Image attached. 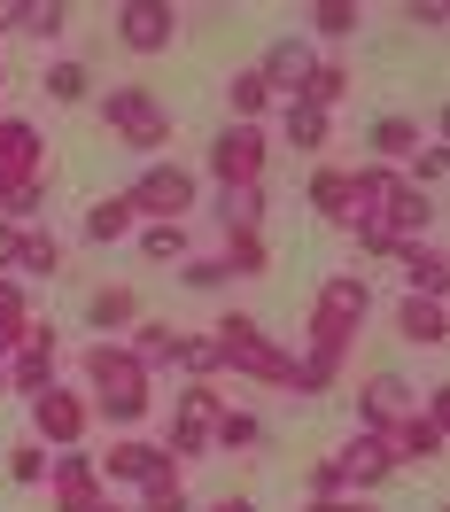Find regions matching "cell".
<instances>
[{"label":"cell","instance_id":"obj_1","mask_svg":"<svg viewBox=\"0 0 450 512\" xmlns=\"http://www.w3.org/2000/svg\"><path fill=\"white\" fill-rule=\"evenodd\" d=\"M78 373H86L94 419H109V427H140V419L156 412V373H148L125 342H94V350L78 357Z\"/></svg>","mask_w":450,"mask_h":512},{"label":"cell","instance_id":"obj_2","mask_svg":"<svg viewBox=\"0 0 450 512\" xmlns=\"http://www.w3.org/2000/svg\"><path fill=\"white\" fill-rule=\"evenodd\" d=\"M210 350H218V365H233L241 381H264V388H295V357L264 334L249 311H225L218 326H210Z\"/></svg>","mask_w":450,"mask_h":512},{"label":"cell","instance_id":"obj_3","mask_svg":"<svg viewBox=\"0 0 450 512\" xmlns=\"http://www.w3.org/2000/svg\"><path fill=\"white\" fill-rule=\"evenodd\" d=\"M365 311H373V280L365 272H326L319 303H311V350L350 365V342H357V326H365Z\"/></svg>","mask_w":450,"mask_h":512},{"label":"cell","instance_id":"obj_4","mask_svg":"<svg viewBox=\"0 0 450 512\" xmlns=\"http://www.w3.org/2000/svg\"><path fill=\"white\" fill-rule=\"evenodd\" d=\"M101 125L117 132L132 156H148V163L171 148V109H163L148 86H109V94H101Z\"/></svg>","mask_w":450,"mask_h":512},{"label":"cell","instance_id":"obj_5","mask_svg":"<svg viewBox=\"0 0 450 512\" xmlns=\"http://www.w3.org/2000/svg\"><path fill=\"white\" fill-rule=\"evenodd\" d=\"M218 419H225V388L218 381H187L171 396V458H210L218 450Z\"/></svg>","mask_w":450,"mask_h":512},{"label":"cell","instance_id":"obj_6","mask_svg":"<svg viewBox=\"0 0 450 512\" xmlns=\"http://www.w3.org/2000/svg\"><path fill=\"white\" fill-rule=\"evenodd\" d=\"M125 202H132V218H148V225H187V210L202 202V179L179 171V163H148L125 187Z\"/></svg>","mask_w":450,"mask_h":512},{"label":"cell","instance_id":"obj_7","mask_svg":"<svg viewBox=\"0 0 450 512\" xmlns=\"http://www.w3.org/2000/svg\"><path fill=\"white\" fill-rule=\"evenodd\" d=\"M86 435H94V404H86V388L55 381V388H39V396H32V443L86 450Z\"/></svg>","mask_w":450,"mask_h":512},{"label":"cell","instance_id":"obj_8","mask_svg":"<svg viewBox=\"0 0 450 512\" xmlns=\"http://www.w3.org/2000/svg\"><path fill=\"white\" fill-rule=\"evenodd\" d=\"M101 481H132V489H179V458L163 443H140V435H125V443H109V458H94Z\"/></svg>","mask_w":450,"mask_h":512},{"label":"cell","instance_id":"obj_9","mask_svg":"<svg viewBox=\"0 0 450 512\" xmlns=\"http://www.w3.org/2000/svg\"><path fill=\"white\" fill-rule=\"evenodd\" d=\"M264 163H272V148H264L257 125H225L210 140V179L218 187H264Z\"/></svg>","mask_w":450,"mask_h":512},{"label":"cell","instance_id":"obj_10","mask_svg":"<svg viewBox=\"0 0 450 512\" xmlns=\"http://www.w3.org/2000/svg\"><path fill=\"white\" fill-rule=\"evenodd\" d=\"M47 505L55 512H101L109 505V481L86 450H63V458H47Z\"/></svg>","mask_w":450,"mask_h":512},{"label":"cell","instance_id":"obj_11","mask_svg":"<svg viewBox=\"0 0 450 512\" xmlns=\"http://www.w3.org/2000/svg\"><path fill=\"white\" fill-rule=\"evenodd\" d=\"M117 39H125L132 55H171L179 8H171V0H125V8H117Z\"/></svg>","mask_w":450,"mask_h":512},{"label":"cell","instance_id":"obj_12","mask_svg":"<svg viewBox=\"0 0 450 512\" xmlns=\"http://www.w3.org/2000/svg\"><path fill=\"white\" fill-rule=\"evenodd\" d=\"M381 450L396 458V474H404V466H419V474H427V466L443 458V419H427V412L412 404L404 419H388V427H381Z\"/></svg>","mask_w":450,"mask_h":512},{"label":"cell","instance_id":"obj_13","mask_svg":"<svg viewBox=\"0 0 450 512\" xmlns=\"http://www.w3.org/2000/svg\"><path fill=\"white\" fill-rule=\"evenodd\" d=\"M55 365H63V357H55V326H39L32 342H24V350H16V357H8V365H0V388L32 404L39 388H55Z\"/></svg>","mask_w":450,"mask_h":512},{"label":"cell","instance_id":"obj_14","mask_svg":"<svg viewBox=\"0 0 450 512\" xmlns=\"http://www.w3.org/2000/svg\"><path fill=\"white\" fill-rule=\"evenodd\" d=\"M0 179H55L47 140H39L32 117H0Z\"/></svg>","mask_w":450,"mask_h":512},{"label":"cell","instance_id":"obj_15","mask_svg":"<svg viewBox=\"0 0 450 512\" xmlns=\"http://www.w3.org/2000/svg\"><path fill=\"white\" fill-rule=\"evenodd\" d=\"M334 466H342V481H350V497H365V489L396 481V458L381 450V435H350V443L334 450Z\"/></svg>","mask_w":450,"mask_h":512},{"label":"cell","instance_id":"obj_16","mask_svg":"<svg viewBox=\"0 0 450 512\" xmlns=\"http://www.w3.org/2000/svg\"><path fill=\"white\" fill-rule=\"evenodd\" d=\"M419 404V388L404 381V373H373V381H365V396H357V412H365V435H381L388 419H404Z\"/></svg>","mask_w":450,"mask_h":512},{"label":"cell","instance_id":"obj_17","mask_svg":"<svg viewBox=\"0 0 450 512\" xmlns=\"http://www.w3.org/2000/svg\"><path fill=\"white\" fill-rule=\"evenodd\" d=\"M396 272H404V295H443L450 288L443 241H404V249H396Z\"/></svg>","mask_w":450,"mask_h":512},{"label":"cell","instance_id":"obj_18","mask_svg":"<svg viewBox=\"0 0 450 512\" xmlns=\"http://www.w3.org/2000/svg\"><path fill=\"white\" fill-rule=\"evenodd\" d=\"M396 334H404L412 350H443V334H450L443 295H404V303H396Z\"/></svg>","mask_w":450,"mask_h":512},{"label":"cell","instance_id":"obj_19","mask_svg":"<svg viewBox=\"0 0 450 512\" xmlns=\"http://www.w3.org/2000/svg\"><path fill=\"white\" fill-rule=\"evenodd\" d=\"M311 63H319V55H311L303 39H272V47H264V63H257V78L272 86V94H295V86L311 78Z\"/></svg>","mask_w":450,"mask_h":512},{"label":"cell","instance_id":"obj_20","mask_svg":"<svg viewBox=\"0 0 450 512\" xmlns=\"http://www.w3.org/2000/svg\"><path fill=\"white\" fill-rule=\"evenodd\" d=\"M365 148H373V163L404 171L412 148H419V125H412V117H373V125H365Z\"/></svg>","mask_w":450,"mask_h":512},{"label":"cell","instance_id":"obj_21","mask_svg":"<svg viewBox=\"0 0 450 512\" xmlns=\"http://www.w3.org/2000/svg\"><path fill=\"white\" fill-rule=\"evenodd\" d=\"M311 210H319L326 225H350V171L319 163V171H311Z\"/></svg>","mask_w":450,"mask_h":512},{"label":"cell","instance_id":"obj_22","mask_svg":"<svg viewBox=\"0 0 450 512\" xmlns=\"http://www.w3.org/2000/svg\"><path fill=\"white\" fill-rule=\"evenodd\" d=\"M86 319H94L101 334H125V326L140 319V295H132V288H94V295H86Z\"/></svg>","mask_w":450,"mask_h":512},{"label":"cell","instance_id":"obj_23","mask_svg":"<svg viewBox=\"0 0 450 512\" xmlns=\"http://www.w3.org/2000/svg\"><path fill=\"white\" fill-rule=\"evenodd\" d=\"M225 101H233V125H257L264 109H272V86H264V78H257V63H249V70H233V78H225Z\"/></svg>","mask_w":450,"mask_h":512},{"label":"cell","instance_id":"obj_24","mask_svg":"<svg viewBox=\"0 0 450 512\" xmlns=\"http://www.w3.org/2000/svg\"><path fill=\"white\" fill-rule=\"evenodd\" d=\"M39 86H47V101H55V109H78V101L94 94V70L63 55V63H47V78H39Z\"/></svg>","mask_w":450,"mask_h":512},{"label":"cell","instance_id":"obj_25","mask_svg":"<svg viewBox=\"0 0 450 512\" xmlns=\"http://www.w3.org/2000/svg\"><path fill=\"white\" fill-rule=\"evenodd\" d=\"M125 350L140 357L148 373H156V365H171V350H179V334H171V319H132V342H125Z\"/></svg>","mask_w":450,"mask_h":512},{"label":"cell","instance_id":"obj_26","mask_svg":"<svg viewBox=\"0 0 450 512\" xmlns=\"http://www.w3.org/2000/svg\"><path fill=\"white\" fill-rule=\"evenodd\" d=\"M350 86H357V78H350L342 63H311V78H303V86H295L288 101H311V109H334V101L350 94Z\"/></svg>","mask_w":450,"mask_h":512},{"label":"cell","instance_id":"obj_27","mask_svg":"<svg viewBox=\"0 0 450 512\" xmlns=\"http://www.w3.org/2000/svg\"><path fill=\"white\" fill-rule=\"evenodd\" d=\"M218 225L225 233H257L264 225V187H225L218 194Z\"/></svg>","mask_w":450,"mask_h":512},{"label":"cell","instance_id":"obj_28","mask_svg":"<svg viewBox=\"0 0 450 512\" xmlns=\"http://www.w3.org/2000/svg\"><path fill=\"white\" fill-rule=\"evenodd\" d=\"M132 225H140V218H132V202H125V194H101L94 210H86V241H125Z\"/></svg>","mask_w":450,"mask_h":512},{"label":"cell","instance_id":"obj_29","mask_svg":"<svg viewBox=\"0 0 450 512\" xmlns=\"http://www.w3.org/2000/svg\"><path fill=\"white\" fill-rule=\"evenodd\" d=\"M280 132H288V148H303V156H311V148H326V109L288 101V109H280Z\"/></svg>","mask_w":450,"mask_h":512},{"label":"cell","instance_id":"obj_30","mask_svg":"<svg viewBox=\"0 0 450 512\" xmlns=\"http://www.w3.org/2000/svg\"><path fill=\"white\" fill-rule=\"evenodd\" d=\"M16 272H39V280H55V272H63V241H55V233H39V225H24Z\"/></svg>","mask_w":450,"mask_h":512},{"label":"cell","instance_id":"obj_31","mask_svg":"<svg viewBox=\"0 0 450 512\" xmlns=\"http://www.w3.org/2000/svg\"><path fill=\"white\" fill-rule=\"evenodd\" d=\"M225 280H257L264 272V233H225Z\"/></svg>","mask_w":450,"mask_h":512},{"label":"cell","instance_id":"obj_32","mask_svg":"<svg viewBox=\"0 0 450 512\" xmlns=\"http://www.w3.org/2000/svg\"><path fill=\"white\" fill-rule=\"evenodd\" d=\"M8 481L16 489H47V443H32V435L8 443Z\"/></svg>","mask_w":450,"mask_h":512},{"label":"cell","instance_id":"obj_33","mask_svg":"<svg viewBox=\"0 0 450 512\" xmlns=\"http://www.w3.org/2000/svg\"><path fill=\"white\" fill-rule=\"evenodd\" d=\"M140 256L148 264H187V225H140Z\"/></svg>","mask_w":450,"mask_h":512},{"label":"cell","instance_id":"obj_34","mask_svg":"<svg viewBox=\"0 0 450 512\" xmlns=\"http://www.w3.org/2000/svg\"><path fill=\"white\" fill-rule=\"evenodd\" d=\"M16 32H32V39H63L70 32V0H24V24Z\"/></svg>","mask_w":450,"mask_h":512},{"label":"cell","instance_id":"obj_35","mask_svg":"<svg viewBox=\"0 0 450 512\" xmlns=\"http://www.w3.org/2000/svg\"><path fill=\"white\" fill-rule=\"evenodd\" d=\"M39 334V319H32V303H8V311H0V365H8V357L24 350V342H32Z\"/></svg>","mask_w":450,"mask_h":512},{"label":"cell","instance_id":"obj_36","mask_svg":"<svg viewBox=\"0 0 450 512\" xmlns=\"http://www.w3.org/2000/svg\"><path fill=\"white\" fill-rule=\"evenodd\" d=\"M249 443H264V419L225 404V419H218V450H249Z\"/></svg>","mask_w":450,"mask_h":512},{"label":"cell","instance_id":"obj_37","mask_svg":"<svg viewBox=\"0 0 450 512\" xmlns=\"http://www.w3.org/2000/svg\"><path fill=\"white\" fill-rule=\"evenodd\" d=\"M311 32H319V39H350L357 32V8H350V0H319V8H311Z\"/></svg>","mask_w":450,"mask_h":512},{"label":"cell","instance_id":"obj_38","mask_svg":"<svg viewBox=\"0 0 450 512\" xmlns=\"http://www.w3.org/2000/svg\"><path fill=\"white\" fill-rule=\"evenodd\" d=\"M171 365H187L194 381H210V373H218V350H210L202 334H179V350H171Z\"/></svg>","mask_w":450,"mask_h":512},{"label":"cell","instance_id":"obj_39","mask_svg":"<svg viewBox=\"0 0 450 512\" xmlns=\"http://www.w3.org/2000/svg\"><path fill=\"white\" fill-rule=\"evenodd\" d=\"M350 233H357V256H396V249H404L381 218H350Z\"/></svg>","mask_w":450,"mask_h":512},{"label":"cell","instance_id":"obj_40","mask_svg":"<svg viewBox=\"0 0 450 512\" xmlns=\"http://www.w3.org/2000/svg\"><path fill=\"white\" fill-rule=\"evenodd\" d=\"M179 280H187L194 295H210V288H225V264H218V256H187V264H179Z\"/></svg>","mask_w":450,"mask_h":512},{"label":"cell","instance_id":"obj_41","mask_svg":"<svg viewBox=\"0 0 450 512\" xmlns=\"http://www.w3.org/2000/svg\"><path fill=\"white\" fill-rule=\"evenodd\" d=\"M303 489H311V505H319V497H350V481H342V466H334V458H319Z\"/></svg>","mask_w":450,"mask_h":512},{"label":"cell","instance_id":"obj_42","mask_svg":"<svg viewBox=\"0 0 450 512\" xmlns=\"http://www.w3.org/2000/svg\"><path fill=\"white\" fill-rule=\"evenodd\" d=\"M404 24H419V32H443V0H412V8H404Z\"/></svg>","mask_w":450,"mask_h":512},{"label":"cell","instance_id":"obj_43","mask_svg":"<svg viewBox=\"0 0 450 512\" xmlns=\"http://www.w3.org/2000/svg\"><path fill=\"white\" fill-rule=\"evenodd\" d=\"M16 249H24V225L0 218V272H8V280H16Z\"/></svg>","mask_w":450,"mask_h":512},{"label":"cell","instance_id":"obj_44","mask_svg":"<svg viewBox=\"0 0 450 512\" xmlns=\"http://www.w3.org/2000/svg\"><path fill=\"white\" fill-rule=\"evenodd\" d=\"M140 512H194V505H187V489H148V505H140Z\"/></svg>","mask_w":450,"mask_h":512},{"label":"cell","instance_id":"obj_45","mask_svg":"<svg viewBox=\"0 0 450 512\" xmlns=\"http://www.w3.org/2000/svg\"><path fill=\"white\" fill-rule=\"evenodd\" d=\"M303 512H381V505H365V497H319V505H303Z\"/></svg>","mask_w":450,"mask_h":512},{"label":"cell","instance_id":"obj_46","mask_svg":"<svg viewBox=\"0 0 450 512\" xmlns=\"http://www.w3.org/2000/svg\"><path fill=\"white\" fill-rule=\"evenodd\" d=\"M24 24V0H0V32H16Z\"/></svg>","mask_w":450,"mask_h":512},{"label":"cell","instance_id":"obj_47","mask_svg":"<svg viewBox=\"0 0 450 512\" xmlns=\"http://www.w3.org/2000/svg\"><path fill=\"white\" fill-rule=\"evenodd\" d=\"M210 512H257V505H249V497H218Z\"/></svg>","mask_w":450,"mask_h":512},{"label":"cell","instance_id":"obj_48","mask_svg":"<svg viewBox=\"0 0 450 512\" xmlns=\"http://www.w3.org/2000/svg\"><path fill=\"white\" fill-rule=\"evenodd\" d=\"M101 512H125V505H117V497H109V505H101Z\"/></svg>","mask_w":450,"mask_h":512},{"label":"cell","instance_id":"obj_49","mask_svg":"<svg viewBox=\"0 0 450 512\" xmlns=\"http://www.w3.org/2000/svg\"><path fill=\"white\" fill-rule=\"evenodd\" d=\"M0 86H8V63H0Z\"/></svg>","mask_w":450,"mask_h":512}]
</instances>
